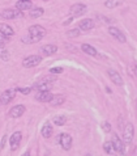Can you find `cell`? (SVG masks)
Instances as JSON below:
<instances>
[{"label": "cell", "instance_id": "cell-1", "mask_svg": "<svg viewBox=\"0 0 137 156\" xmlns=\"http://www.w3.org/2000/svg\"><path fill=\"white\" fill-rule=\"evenodd\" d=\"M44 35H46V29L39 25H33L29 28V37H24L22 42H25V44H35V42H39Z\"/></svg>", "mask_w": 137, "mask_h": 156}, {"label": "cell", "instance_id": "cell-2", "mask_svg": "<svg viewBox=\"0 0 137 156\" xmlns=\"http://www.w3.org/2000/svg\"><path fill=\"white\" fill-rule=\"evenodd\" d=\"M133 137H134V127L131 122H128L125 125L124 130H123V142L125 144H129L133 141Z\"/></svg>", "mask_w": 137, "mask_h": 156}, {"label": "cell", "instance_id": "cell-3", "mask_svg": "<svg viewBox=\"0 0 137 156\" xmlns=\"http://www.w3.org/2000/svg\"><path fill=\"white\" fill-rule=\"evenodd\" d=\"M41 62H42V58L39 55H29L22 60V66L26 67V68H31V67L38 66Z\"/></svg>", "mask_w": 137, "mask_h": 156}, {"label": "cell", "instance_id": "cell-4", "mask_svg": "<svg viewBox=\"0 0 137 156\" xmlns=\"http://www.w3.org/2000/svg\"><path fill=\"white\" fill-rule=\"evenodd\" d=\"M58 143H60V146L63 147V150H71L72 147V137L69 134H60L58 137Z\"/></svg>", "mask_w": 137, "mask_h": 156}, {"label": "cell", "instance_id": "cell-5", "mask_svg": "<svg viewBox=\"0 0 137 156\" xmlns=\"http://www.w3.org/2000/svg\"><path fill=\"white\" fill-rule=\"evenodd\" d=\"M87 12V7L85 4H75L72 5L71 8V15L72 17H78V16H82Z\"/></svg>", "mask_w": 137, "mask_h": 156}, {"label": "cell", "instance_id": "cell-6", "mask_svg": "<svg viewBox=\"0 0 137 156\" xmlns=\"http://www.w3.org/2000/svg\"><path fill=\"white\" fill-rule=\"evenodd\" d=\"M20 16H22L21 11L20 9H4L3 12H1V17L5 20H13L16 19V17H20Z\"/></svg>", "mask_w": 137, "mask_h": 156}, {"label": "cell", "instance_id": "cell-7", "mask_svg": "<svg viewBox=\"0 0 137 156\" xmlns=\"http://www.w3.org/2000/svg\"><path fill=\"white\" fill-rule=\"evenodd\" d=\"M111 142H112V146H114V150H115L116 152H119V153H122L123 155V153H124V142H123L116 134H114Z\"/></svg>", "mask_w": 137, "mask_h": 156}, {"label": "cell", "instance_id": "cell-8", "mask_svg": "<svg viewBox=\"0 0 137 156\" xmlns=\"http://www.w3.org/2000/svg\"><path fill=\"white\" fill-rule=\"evenodd\" d=\"M15 96H16V89H7V91L3 92V94L0 96V101H1V104L7 105V104H9L11 101L15 98Z\"/></svg>", "mask_w": 137, "mask_h": 156}, {"label": "cell", "instance_id": "cell-9", "mask_svg": "<svg viewBox=\"0 0 137 156\" xmlns=\"http://www.w3.org/2000/svg\"><path fill=\"white\" fill-rule=\"evenodd\" d=\"M21 138H22V134L20 133V131H16L15 134H12V137H11V139H9L11 150L12 151H16L17 148H19L20 142H21Z\"/></svg>", "mask_w": 137, "mask_h": 156}, {"label": "cell", "instance_id": "cell-10", "mask_svg": "<svg viewBox=\"0 0 137 156\" xmlns=\"http://www.w3.org/2000/svg\"><path fill=\"white\" fill-rule=\"evenodd\" d=\"M109 33H110V34H111L114 38H116L119 42H123V44H124L125 41H127V38H125L124 33H123V31H120L118 28H115V26H110V28H109Z\"/></svg>", "mask_w": 137, "mask_h": 156}, {"label": "cell", "instance_id": "cell-11", "mask_svg": "<svg viewBox=\"0 0 137 156\" xmlns=\"http://www.w3.org/2000/svg\"><path fill=\"white\" fill-rule=\"evenodd\" d=\"M54 94L51 93L50 91H39L37 94H35V98L41 102H50L52 100Z\"/></svg>", "mask_w": 137, "mask_h": 156}, {"label": "cell", "instance_id": "cell-12", "mask_svg": "<svg viewBox=\"0 0 137 156\" xmlns=\"http://www.w3.org/2000/svg\"><path fill=\"white\" fill-rule=\"evenodd\" d=\"M95 26V24H94V21L91 19H84L80 21V24H78V29L82 31H87V30H91V29Z\"/></svg>", "mask_w": 137, "mask_h": 156}, {"label": "cell", "instance_id": "cell-13", "mask_svg": "<svg viewBox=\"0 0 137 156\" xmlns=\"http://www.w3.org/2000/svg\"><path fill=\"white\" fill-rule=\"evenodd\" d=\"M25 113V106L24 105H16L9 110V117L11 118H19Z\"/></svg>", "mask_w": 137, "mask_h": 156}, {"label": "cell", "instance_id": "cell-14", "mask_svg": "<svg viewBox=\"0 0 137 156\" xmlns=\"http://www.w3.org/2000/svg\"><path fill=\"white\" fill-rule=\"evenodd\" d=\"M52 84L54 83H51V81L46 80V79H42V80H39L38 83H35L34 87L37 88L38 91H50L51 88H52Z\"/></svg>", "mask_w": 137, "mask_h": 156}, {"label": "cell", "instance_id": "cell-15", "mask_svg": "<svg viewBox=\"0 0 137 156\" xmlns=\"http://www.w3.org/2000/svg\"><path fill=\"white\" fill-rule=\"evenodd\" d=\"M109 76H110V79L112 80V83H115L116 85H123V79H122V76L119 75V72H116L115 70L110 68V70H109Z\"/></svg>", "mask_w": 137, "mask_h": 156}, {"label": "cell", "instance_id": "cell-16", "mask_svg": "<svg viewBox=\"0 0 137 156\" xmlns=\"http://www.w3.org/2000/svg\"><path fill=\"white\" fill-rule=\"evenodd\" d=\"M58 51V47L55 45H46L41 49V53L46 56H50V55H54V54Z\"/></svg>", "mask_w": 137, "mask_h": 156}, {"label": "cell", "instance_id": "cell-17", "mask_svg": "<svg viewBox=\"0 0 137 156\" xmlns=\"http://www.w3.org/2000/svg\"><path fill=\"white\" fill-rule=\"evenodd\" d=\"M31 1L30 0H19L17 1V4H16V8L17 9H20L22 12V11H28V9H31Z\"/></svg>", "mask_w": 137, "mask_h": 156}, {"label": "cell", "instance_id": "cell-18", "mask_svg": "<svg viewBox=\"0 0 137 156\" xmlns=\"http://www.w3.org/2000/svg\"><path fill=\"white\" fill-rule=\"evenodd\" d=\"M52 126H51L50 122H46L44 123V126L42 127V137L46 138V139H48V138H51V135H52Z\"/></svg>", "mask_w": 137, "mask_h": 156}, {"label": "cell", "instance_id": "cell-19", "mask_svg": "<svg viewBox=\"0 0 137 156\" xmlns=\"http://www.w3.org/2000/svg\"><path fill=\"white\" fill-rule=\"evenodd\" d=\"M0 33L5 37H11V35L15 34V30L7 24H0Z\"/></svg>", "mask_w": 137, "mask_h": 156}, {"label": "cell", "instance_id": "cell-20", "mask_svg": "<svg viewBox=\"0 0 137 156\" xmlns=\"http://www.w3.org/2000/svg\"><path fill=\"white\" fill-rule=\"evenodd\" d=\"M81 50L84 51L85 54H87V55H91V56H95L97 54V50H95V47L90 46V45H87V44H84L81 45Z\"/></svg>", "mask_w": 137, "mask_h": 156}, {"label": "cell", "instance_id": "cell-21", "mask_svg": "<svg viewBox=\"0 0 137 156\" xmlns=\"http://www.w3.org/2000/svg\"><path fill=\"white\" fill-rule=\"evenodd\" d=\"M64 101H66V96H64V94H56V96L52 97V100L50 101V104L52 106H59V105H62Z\"/></svg>", "mask_w": 137, "mask_h": 156}, {"label": "cell", "instance_id": "cell-22", "mask_svg": "<svg viewBox=\"0 0 137 156\" xmlns=\"http://www.w3.org/2000/svg\"><path fill=\"white\" fill-rule=\"evenodd\" d=\"M123 3H124V0H106V1H105V5H106L107 8H116V7L122 5Z\"/></svg>", "mask_w": 137, "mask_h": 156}, {"label": "cell", "instance_id": "cell-23", "mask_svg": "<svg viewBox=\"0 0 137 156\" xmlns=\"http://www.w3.org/2000/svg\"><path fill=\"white\" fill-rule=\"evenodd\" d=\"M54 123L56 126H63L67 123V117L66 116H56L54 117Z\"/></svg>", "mask_w": 137, "mask_h": 156}, {"label": "cell", "instance_id": "cell-24", "mask_svg": "<svg viewBox=\"0 0 137 156\" xmlns=\"http://www.w3.org/2000/svg\"><path fill=\"white\" fill-rule=\"evenodd\" d=\"M42 15H43V9L42 8H33V9H30V17H33V19H38Z\"/></svg>", "mask_w": 137, "mask_h": 156}, {"label": "cell", "instance_id": "cell-25", "mask_svg": "<svg viewBox=\"0 0 137 156\" xmlns=\"http://www.w3.org/2000/svg\"><path fill=\"white\" fill-rule=\"evenodd\" d=\"M0 58H1L3 60H8V59H9V53H8V50H7L3 45L0 46Z\"/></svg>", "mask_w": 137, "mask_h": 156}, {"label": "cell", "instance_id": "cell-26", "mask_svg": "<svg viewBox=\"0 0 137 156\" xmlns=\"http://www.w3.org/2000/svg\"><path fill=\"white\" fill-rule=\"evenodd\" d=\"M103 150H105L106 153H112V151H115L114 150V146H112V142H105V144H103Z\"/></svg>", "mask_w": 137, "mask_h": 156}, {"label": "cell", "instance_id": "cell-27", "mask_svg": "<svg viewBox=\"0 0 137 156\" xmlns=\"http://www.w3.org/2000/svg\"><path fill=\"white\" fill-rule=\"evenodd\" d=\"M67 34L69 37H78L80 35V29H72V30H68L67 31Z\"/></svg>", "mask_w": 137, "mask_h": 156}, {"label": "cell", "instance_id": "cell-28", "mask_svg": "<svg viewBox=\"0 0 137 156\" xmlns=\"http://www.w3.org/2000/svg\"><path fill=\"white\" fill-rule=\"evenodd\" d=\"M16 91L21 92L22 94H29L31 92V88H19V89H16Z\"/></svg>", "mask_w": 137, "mask_h": 156}, {"label": "cell", "instance_id": "cell-29", "mask_svg": "<svg viewBox=\"0 0 137 156\" xmlns=\"http://www.w3.org/2000/svg\"><path fill=\"white\" fill-rule=\"evenodd\" d=\"M102 129L106 131V133H109V131H111V125H110L109 122H103V123H102Z\"/></svg>", "mask_w": 137, "mask_h": 156}, {"label": "cell", "instance_id": "cell-30", "mask_svg": "<svg viewBox=\"0 0 137 156\" xmlns=\"http://www.w3.org/2000/svg\"><path fill=\"white\" fill-rule=\"evenodd\" d=\"M63 71H64V70H63L62 67H54V68H51V70H50L51 74H62Z\"/></svg>", "mask_w": 137, "mask_h": 156}, {"label": "cell", "instance_id": "cell-31", "mask_svg": "<svg viewBox=\"0 0 137 156\" xmlns=\"http://www.w3.org/2000/svg\"><path fill=\"white\" fill-rule=\"evenodd\" d=\"M7 41H8V37H5V35H0V45H4L7 42Z\"/></svg>", "mask_w": 137, "mask_h": 156}, {"label": "cell", "instance_id": "cell-32", "mask_svg": "<svg viewBox=\"0 0 137 156\" xmlns=\"http://www.w3.org/2000/svg\"><path fill=\"white\" fill-rule=\"evenodd\" d=\"M5 142H7V137H4L3 141H1V148H4V146H5Z\"/></svg>", "mask_w": 137, "mask_h": 156}, {"label": "cell", "instance_id": "cell-33", "mask_svg": "<svg viewBox=\"0 0 137 156\" xmlns=\"http://www.w3.org/2000/svg\"><path fill=\"white\" fill-rule=\"evenodd\" d=\"M22 156H31V155H30V152H25V153H24V155H22Z\"/></svg>", "mask_w": 137, "mask_h": 156}, {"label": "cell", "instance_id": "cell-34", "mask_svg": "<svg viewBox=\"0 0 137 156\" xmlns=\"http://www.w3.org/2000/svg\"><path fill=\"white\" fill-rule=\"evenodd\" d=\"M85 156H91V155H90V153H87V155H85Z\"/></svg>", "mask_w": 137, "mask_h": 156}, {"label": "cell", "instance_id": "cell-35", "mask_svg": "<svg viewBox=\"0 0 137 156\" xmlns=\"http://www.w3.org/2000/svg\"><path fill=\"white\" fill-rule=\"evenodd\" d=\"M136 72H137V63H136Z\"/></svg>", "mask_w": 137, "mask_h": 156}, {"label": "cell", "instance_id": "cell-36", "mask_svg": "<svg viewBox=\"0 0 137 156\" xmlns=\"http://www.w3.org/2000/svg\"><path fill=\"white\" fill-rule=\"evenodd\" d=\"M43 1H48V0H43Z\"/></svg>", "mask_w": 137, "mask_h": 156}, {"label": "cell", "instance_id": "cell-37", "mask_svg": "<svg viewBox=\"0 0 137 156\" xmlns=\"http://www.w3.org/2000/svg\"><path fill=\"white\" fill-rule=\"evenodd\" d=\"M0 105H1V101H0Z\"/></svg>", "mask_w": 137, "mask_h": 156}]
</instances>
